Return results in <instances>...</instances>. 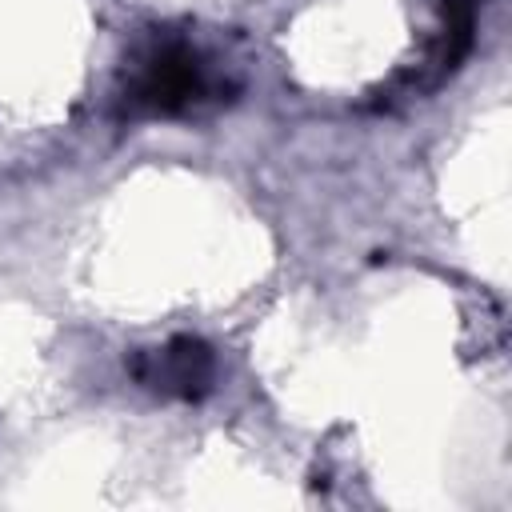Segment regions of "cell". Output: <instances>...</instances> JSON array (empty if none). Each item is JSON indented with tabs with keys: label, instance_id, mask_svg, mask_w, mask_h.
I'll list each match as a JSON object with an SVG mask.
<instances>
[{
	"label": "cell",
	"instance_id": "obj_3",
	"mask_svg": "<svg viewBox=\"0 0 512 512\" xmlns=\"http://www.w3.org/2000/svg\"><path fill=\"white\" fill-rule=\"evenodd\" d=\"M432 4H436L440 20H436V32H432V44H428L424 60L412 72H400L384 88V96H376V108H388L396 96L412 100V96H428V92L444 88L464 68V60L472 56L484 0H432Z\"/></svg>",
	"mask_w": 512,
	"mask_h": 512
},
{
	"label": "cell",
	"instance_id": "obj_1",
	"mask_svg": "<svg viewBox=\"0 0 512 512\" xmlns=\"http://www.w3.org/2000/svg\"><path fill=\"white\" fill-rule=\"evenodd\" d=\"M240 84L216 64V56L180 28L144 32L116 80V120H192L232 104Z\"/></svg>",
	"mask_w": 512,
	"mask_h": 512
},
{
	"label": "cell",
	"instance_id": "obj_2",
	"mask_svg": "<svg viewBox=\"0 0 512 512\" xmlns=\"http://www.w3.org/2000/svg\"><path fill=\"white\" fill-rule=\"evenodd\" d=\"M124 372L132 376L136 388H144L156 400H176V404H200L216 392L220 364L216 348L192 332H176L164 344H148L128 352Z\"/></svg>",
	"mask_w": 512,
	"mask_h": 512
}]
</instances>
